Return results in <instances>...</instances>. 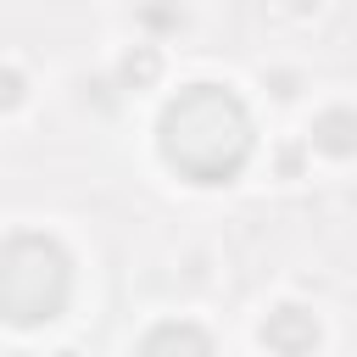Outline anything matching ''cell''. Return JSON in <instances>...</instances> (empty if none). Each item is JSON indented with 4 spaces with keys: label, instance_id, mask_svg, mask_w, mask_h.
<instances>
[{
    "label": "cell",
    "instance_id": "1",
    "mask_svg": "<svg viewBox=\"0 0 357 357\" xmlns=\"http://www.w3.org/2000/svg\"><path fill=\"white\" fill-rule=\"evenodd\" d=\"M162 151L167 162L195 184H223L251 156V117L245 106L218 84H190L167 117H162Z\"/></svg>",
    "mask_w": 357,
    "mask_h": 357
},
{
    "label": "cell",
    "instance_id": "3",
    "mask_svg": "<svg viewBox=\"0 0 357 357\" xmlns=\"http://www.w3.org/2000/svg\"><path fill=\"white\" fill-rule=\"evenodd\" d=\"M162 346H195V351H206V335H195V329H156V335H145V351H162Z\"/></svg>",
    "mask_w": 357,
    "mask_h": 357
},
{
    "label": "cell",
    "instance_id": "4",
    "mask_svg": "<svg viewBox=\"0 0 357 357\" xmlns=\"http://www.w3.org/2000/svg\"><path fill=\"white\" fill-rule=\"evenodd\" d=\"M17 89H22L17 73H0V106H17Z\"/></svg>",
    "mask_w": 357,
    "mask_h": 357
},
{
    "label": "cell",
    "instance_id": "2",
    "mask_svg": "<svg viewBox=\"0 0 357 357\" xmlns=\"http://www.w3.org/2000/svg\"><path fill=\"white\" fill-rule=\"evenodd\" d=\"M67 257L45 234H17L0 245V312L11 324H45L67 307Z\"/></svg>",
    "mask_w": 357,
    "mask_h": 357
}]
</instances>
